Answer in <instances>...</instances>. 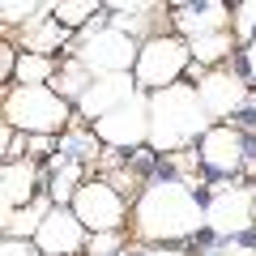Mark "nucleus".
Wrapping results in <instances>:
<instances>
[{
    "instance_id": "4be33fe9",
    "label": "nucleus",
    "mask_w": 256,
    "mask_h": 256,
    "mask_svg": "<svg viewBox=\"0 0 256 256\" xmlns=\"http://www.w3.org/2000/svg\"><path fill=\"white\" fill-rule=\"evenodd\" d=\"M230 30H222V34H205V38H192V60H201V64H214V60H222V56H230Z\"/></svg>"
},
{
    "instance_id": "7c9ffc66",
    "label": "nucleus",
    "mask_w": 256,
    "mask_h": 256,
    "mask_svg": "<svg viewBox=\"0 0 256 256\" xmlns=\"http://www.w3.org/2000/svg\"><path fill=\"white\" fill-rule=\"evenodd\" d=\"M252 248H256V244H252Z\"/></svg>"
},
{
    "instance_id": "f257e3e1",
    "label": "nucleus",
    "mask_w": 256,
    "mask_h": 256,
    "mask_svg": "<svg viewBox=\"0 0 256 256\" xmlns=\"http://www.w3.org/2000/svg\"><path fill=\"white\" fill-rule=\"evenodd\" d=\"M205 226V205L196 201L192 184L175 180H154L137 201V235L150 244H171V239H192Z\"/></svg>"
},
{
    "instance_id": "20e7f679",
    "label": "nucleus",
    "mask_w": 256,
    "mask_h": 256,
    "mask_svg": "<svg viewBox=\"0 0 256 256\" xmlns=\"http://www.w3.org/2000/svg\"><path fill=\"white\" fill-rule=\"evenodd\" d=\"M73 56L90 68L94 77H111V73H128V68H137V56L141 47L116 26H86L77 34V47Z\"/></svg>"
},
{
    "instance_id": "423d86ee",
    "label": "nucleus",
    "mask_w": 256,
    "mask_h": 256,
    "mask_svg": "<svg viewBox=\"0 0 256 256\" xmlns=\"http://www.w3.org/2000/svg\"><path fill=\"white\" fill-rule=\"evenodd\" d=\"M256 222V192L239 188V184H218L205 201V226L218 239H239L244 230H252Z\"/></svg>"
},
{
    "instance_id": "dca6fc26",
    "label": "nucleus",
    "mask_w": 256,
    "mask_h": 256,
    "mask_svg": "<svg viewBox=\"0 0 256 256\" xmlns=\"http://www.w3.org/2000/svg\"><path fill=\"white\" fill-rule=\"evenodd\" d=\"M82 158H68V154H56L52 158V205H73V196L82 192Z\"/></svg>"
},
{
    "instance_id": "1a4fd4ad",
    "label": "nucleus",
    "mask_w": 256,
    "mask_h": 256,
    "mask_svg": "<svg viewBox=\"0 0 256 256\" xmlns=\"http://www.w3.org/2000/svg\"><path fill=\"white\" fill-rule=\"evenodd\" d=\"M86 244H90V239H86V222L77 218L68 205H56L43 218L38 235H34V248L43 256H77Z\"/></svg>"
},
{
    "instance_id": "f8f14e48",
    "label": "nucleus",
    "mask_w": 256,
    "mask_h": 256,
    "mask_svg": "<svg viewBox=\"0 0 256 256\" xmlns=\"http://www.w3.org/2000/svg\"><path fill=\"white\" fill-rule=\"evenodd\" d=\"M201 162L218 175H235L244 166V132L239 128H210L201 137Z\"/></svg>"
},
{
    "instance_id": "b1692460",
    "label": "nucleus",
    "mask_w": 256,
    "mask_h": 256,
    "mask_svg": "<svg viewBox=\"0 0 256 256\" xmlns=\"http://www.w3.org/2000/svg\"><path fill=\"white\" fill-rule=\"evenodd\" d=\"M86 252L90 256H116L120 252V230H98V235H90Z\"/></svg>"
},
{
    "instance_id": "c85d7f7f",
    "label": "nucleus",
    "mask_w": 256,
    "mask_h": 256,
    "mask_svg": "<svg viewBox=\"0 0 256 256\" xmlns=\"http://www.w3.org/2000/svg\"><path fill=\"white\" fill-rule=\"evenodd\" d=\"M244 64H248V77L256 82V38L248 43V52H244Z\"/></svg>"
},
{
    "instance_id": "bb28decb",
    "label": "nucleus",
    "mask_w": 256,
    "mask_h": 256,
    "mask_svg": "<svg viewBox=\"0 0 256 256\" xmlns=\"http://www.w3.org/2000/svg\"><path fill=\"white\" fill-rule=\"evenodd\" d=\"M222 256H256V248L239 244V239H226V248H222Z\"/></svg>"
},
{
    "instance_id": "c756f323",
    "label": "nucleus",
    "mask_w": 256,
    "mask_h": 256,
    "mask_svg": "<svg viewBox=\"0 0 256 256\" xmlns=\"http://www.w3.org/2000/svg\"><path fill=\"white\" fill-rule=\"evenodd\" d=\"M146 256H188V252H180V248H154V252H146Z\"/></svg>"
},
{
    "instance_id": "6e6552de",
    "label": "nucleus",
    "mask_w": 256,
    "mask_h": 256,
    "mask_svg": "<svg viewBox=\"0 0 256 256\" xmlns=\"http://www.w3.org/2000/svg\"><path fill=\"white\" fill-rule=\"evenodd\" d=\"M68 210L77 214V218L86 222V230H116L120 222H124V196H120L116 184L107 180H94V184H82V192L73 196V205Z\"/></svg>"
},
{
    "instance_id": "5701e85b",
    "label": "nucleus",
    "mask_w": 256,
    "mask_h": 256,
    "mask_svg": "<svg viewBox=\"0 0 256 256\" xmlns=\"http://www.w3.org/2000/svg\"><path fill=\"white\" fill-rule=\"evenodd\" d=\"M235 34H239V38H248V43L256 38V0H244V4H235Z\"/></svg>"
},
{
    "instance_id": "6ab92c4d",
    "label": "nucleus",
    "mask_w": 256,
    "mask_h": 256,
    "mask_svg": "<svg viewBox=\"0 0 256 256\" xmlns=\"http://www.w3.org/2000/svg\"><path fill=\"white\" fill-rule=\"evenodd\" d=\"M52 9L56 4H43V0H4V4H0V22H4V26L9 30H26L30 22H38V18H52Z\"/></svg>"
},
{
    "instance_id": "f03ea898",
    "label": "nucleus",
    "mask_w": 256,
    "mask_h": 256,
    "mask_svg": "<svg viewBox=\"0 0 256 256\" xmlns=\"http://www.w3.org/2000/svg\"><path fill=\"white\" fill-rule=\"evenodd\" d=\"M210 132V116L201 107L196 86L175 82L166 90L150 94V150L154 154H175L188 150L196 137Z\"/></svg>"
},
{
    "instance_id": "ddd939ff",
    "label": "nucleus",
    "mask_w": 256,
    "mask_h": 256,
    "mask_svg": "<svg viewBox=\"0 0 256 256\" xmlns=\"http://www.w3.org/2000/svg\"><path fill=\"white\" fill-rule=\"evenodd\" d=\"M34 184H38V166L26 158H18V162H4V171H0V196H4V214L13 210H26V205H34Z\"/></svg>"
},
{
    "instance_id": "4468645a",
    "label": "nucleus",
    "mask_w": 256,
    "mask_h": 256,
    "mask_svg": "<svg viewBox=\"0 0 256 256\" xmlns=\"http://www.w3.org/2000/svg\"><path fill=\"white\" fill-rule=\"evenodd\" d=\"M175 18H180V30L192 43V38H205V34H222V26L230 22V9L218 4V0H210V4H180Z\"/></svg>"
},
{
    "instance_id": "9d476101",
    "label": "nucleus",
    "mask_w": 256,
    "mask_h": 256,
    "mask_svg": "<svg viewBox=\"0 0 256 256\" xmlns=\"http://www.w3.org/2000/svg\"><path fill=\"white\" fill-rule=\"evenodd\" d=\"M132 94H141V86H137V77H132V73L94 77L90 90H86V94H82V102H77V111H82L86 120H94V124H98L102 116H111L116 107H124Z\"/></svg>"
},
{
    "instance_id": "cd10ccee",
    "label": "nucleus",
    "mask_w": 256,
    "mask_h": 256,
    "mask_svg": "<svg viewBox=\"0 0 256 256\" xmlns=\"http://www.w3.org/2000/svg\"><path fill=\"white\" fill-rule=\"evenodd\" d=\"M52 150H56L52 137H30V158H34V154H52Z\"/></svg>"
},
{
    "instance_id": "f3484780",
    "label": "nucleus",
    "mask_w": 256,
    "mask_h": 256,
    "mask_svg": "<svg viewBox=\"0 0 256 256\" xmlns=\"http://www.w3.org/2000/svg\"><path fill=\"white\" fill-rule=\"evenodd\" d=\"M52 210H56L52 201H34V205H26V210L4 214V239H34L38 226H43V218Z\"/></svg>"
},
{
    "instance_id": "39448f33",
    "label": "nucleus",
    "mask_w": 256,
    "mask_h": 256,
    "mask_svg": "<svg viewBox=\"0 0 256 256\" xmlns=\"http://www.w3.org/2000/svg\"><path fill=\"white\" fill-rule=\"evenodd\" d=\"M192 60V47L188 38H175V34H154L141 43V56H137V68H132V77H137V86H146V90H166V86L180 82V73L188 68Z\"/></svg>"
},
{
    "instance_id": "0eeeda50",
    "label": "nucleus",
    "mask_w": 256,
    "mask_h": 256,
    "mask_svg": "<svg viewBox=\"0 0 256 256\" xmlns=\"http://www.w3.org/2000/svg\"><path fill=\"white\" fill-rule=\"evenodd\" d=\"M94 137L111 150H137L141 141H150V94H132L124 107L102 116L94 124Z\"/></svg>"
},
{
    "instance_id": "a878e982",
    "label": "nucleus",
    "mask_w": 256,
    "mask_h": 256,
    "mask_svg": "<svg viewBox=\"0 0 256 256\" xmlns=\"http://www.w3.org/2000/svg\"><path fill=\"white\" fill-rule=\"evenodd\" d=\"M0 256H34V239H4Z\"/></svg>"
},
{
    "instance_id": "2eb2a0df",
    "label": "nucleus",
    "mask_w": 256,
    "mask_h": 256,
    "mask_svg": "<svg viewBox=\"0 0 256 256\" xmlns=\"http://www.w3.org/2000/svg\"><path fill=\"white\" fill-rule=\"evenodd\" d=\"M68 34H73V30H64L60 22H56V13L52 18H38V22H30V26L22 30V52L26 56H56L68 43Z\"/></svg>"
},
{
    "instance_id": "a211bd4d",
    "label": "nucleus",
    "mask_w": 256,
    "mask_h": 256,
    "mask_svg": "<svg viewBox=\"0 0 256 256\" xmlns=\"http://www.w3.org/2000/svg\"><path fill=\"white\" fill-rule=\"evenodd\" d=\"M90 82H94V73L77 60V56H68V60L60 64V73H56V86H52V90L60 94V98H77V102H82V94L90 90Z\"/></svg>"
},
{
    "instance_id": "9b49d317",
    "label": "nucleus",
    "mask_w": 256,
    "mask_h": 256,
    "mask_svg": "<svg viewBox=\"0 0 256 256\" xmlns=\"http://www.w3.org/2000/svg\"><path fill=\"white\" fill-rule=\"evenodd\" d=\"M196 94H201V107H205V116H210V120H226V116H235V111L248 102V86H244V77L226 73V68H214V73H205L201 86H196Z\"/></svg>"
},
{
    "instance_id": "7ed1b4c3",
    "label": "nucleus",
    "mask_w": 256,
    "mask_h": 256,
    "mask_svg": "<svg viewBox=\"0 0 256 256\" xmlns=\"http://www.w3.org/2000/svg\"><path fill=\"white\" fill-rule=\"evenodd\" d=\"M68 98L52 90V86H13L4 94V124H13L18 132L30 137H52L68 124Z\"/></svg>"
},
{
    "instance_id": "412c9836",
    "label": "nucleus",
    "mask_w": 256,
    "mask_h": 256,
    "mask_svg": "<svg viewBox=\"0 0 256 256\" xmlns=\"http://www.w3.org/2000/svg\"><path fill=\"white\" fill-rule=\"evenodd\" d=\"M98 9H102L98 0H60V4H56L52 13H56V22H60L64 30H77V34H82V30H86V22H90Z\"/></svg>"
},
{
    "instance_id": "aec40b11",
    "label": "nucleus",
    "mask_w": 256,
    "mask_h": 256,
    "mask_svg": "<svg viewBox=\"0 0 256 256\" xmlns=\"http://www.w3.org/2000/svg\"><path fill=\"white\" fill-rule=\"evenodd\" d=\"M56 60L52 56H26L22 52V60H18V86H47V82H56Z\"/></svg>"
},
{
    "instance_id": "393cba45",
    "label": "nucleus",
    "mask_w": 256,
    "mask_h": 256,
    "mask_svg": "<svg viewBox=\"0 0 256 256\" xmlns=\"http://www.w3.org/2000/svg\"><path fill=\"white\" fill-rule=\"evenodd\" d=\"M18 60H22V56L13 52L9 43L0 47V77H4V82H13V77H18Z\"/></svg>"
}]
</instances>
